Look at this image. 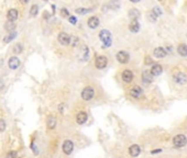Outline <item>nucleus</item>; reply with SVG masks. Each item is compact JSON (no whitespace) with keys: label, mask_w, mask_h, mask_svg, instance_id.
Returning a JSON list of instances; mask_svg holds the SVG:
<instances>
[{"label":"nucleus","mask_w":187,"mask_h":158,"mask_svg":"<svg viewBox=\"0 0 187 158\" xmlns=\"http://www.w3.org/2000/svg\"><path fill=\"white\" fill-rule=\"evenodd\" d=\"M99 39H100V41L104 43V46L105 47H109L111 45V43H112V36H111V33L110 31L108 30H101L99 32Z\"/></svg>","instance_id":"obj_1"},{"label":"nucleus","mask_w":187,"mask_h":158,"mask_svg":"<svg viewBox=\"0 0 187 158\" xmlns=\"http://www.w3.org/2000/svg\"><path fill=\"white\" fill-rule=\"evenodd\" d=\"M89 47L87 45H82L80 50H79V54H78V59L80 62H87L89 59Z\"/></svg>","instance_id":"obj_2"},{"label":"nucleus","mask_w":187,"mask_h":158,"mask_svg":"<svg viewBox=\"0 0 187 158\" xmlns=\"http://www.w3.org/2000/svg\"><path fill=\"white\" fill-rule=\"evenodd\" d=\"M187 143V138L185 135H183V134H178L176 135L175 137L173 138V144L175 147H177V148H181V147H184Z\"/></svg>","instance_id":"obj_3"},{"label":"nucleus","mask_w":187,"mask_h":158,"mask_svg":"<svg viewBox=\"0 0 187 158\" xmlns=\"http://www.w3.org/2000/svg\"><path fill=\"white\" fill-rule=\"evenodd\" d=\"M94 96H95V90H94V88L92 87H85L82 91V98L83 100H85V101H89L94 98Z\"/></svg>","instance_id":"obj_4"},{"label":"nucleus","mask_w":187,"mask_h":158,"mask_svg":"<svg viewBox=\"0 0 187 158\" xmlns=\"http://www.w3.org/2000/svg\"><path fill=\"white\" fill-rule=\"evenodd\" d=\"M108 64V58L106 56H97L95 60V66L98 69H104Z\"/></svg>","instance_id":"obj_5"},{"label":"nucleus","mask_w":187,"mask_h":158,"mask_svg":"<svg viewBox=\"0 0 187 158\" xmlns=\"http://www.w3.org/2000/svg\"><path fill=\"white\" fill-rule=\"evenodd\" d=\"M174 81L176 82V84H178V85H185L187 82V77L185 74H183V72H176L175 75H174L173 77Z\"/></svg>","instance_id":"obj_6"},{"label":"nucleus","mask_w":187,"mask_h":158,"mask_svg":"<svg viewBox=\"0 0 187 158\" xmlns=\"http://www.w3.org/2000/svg\"><path fill=\"white\" fill-rule=\"evenodd\" d=\"M117 59H118L119 63L127 64V63H129L130 56H129L128 52H126V51H120V52H118V54H117Z\"/></svg>","instance_id":"obj_7"},{"label":"nucleus","mask_w":187,"mask_h":158,"mask_svg":"<svg viewBox=\"0 0 187 158\" xmlns=\"http://www.w3.org/2000/svg\"><path fill=\"white\" fill-rule=\"evenodd\" d=\"M57 40L62 45H69V42H71V36L65 33V32H61L57 36Z\"/></svg>","instance_id":"obj_8"},{"label":"nucleus","mask_w":187,"mask_h":158,"mask_svg":"<svg viewBox=\"0 0 187 158\" xmlns=\"http://www.w3.org/2000/svg\"><path fill=\"white\" fill-rule=\"evenodd\" d=\"M62 148H63V152H64L66 155H71L72 152H73V149H74L73 142H72V140H66L64 143H63Z\"/></svg>","instance_id":"obj_9"},{"label":"nucleus","mask_w":187,"mask_h":158,"mask_svg":"<svg viewBox=\"0 0 187 158\" xmlns=\"http://www.w3.org/2000/svg\"><path fill=\"white\" fill-rule=\"evenodd\" d=\"M130 96L132 97V98H134V99H139L140 97L142 96V93H143V91H142V88L139 86H133L131 89H130Z\"/></svg>","instance_id":"obj_10"},{"label":"nucleus","mask_w":187,"mask_h":158,"mask_svg":"<svg viewBox=\"0 0 187 158\" xmlns=\"http://www.w3.org/2000/svg\"><path fill=\"white\" fill-rule=\"evenodd\" d=\"M142 81L145 82V84H151L152 80H153V75H152V72L151 70H144V72H142Z\"/></svg>","instance_id":"obj_11"},{"label":"nucleus","mask_w":187,"mask_h":158,"mask_svg":"<svg viewBox=\"0 0 187 158\" xmlns=\"http://www.w3.org/2000/svg\"><path fill=\"white\" fill-rule=\"evenodd\" d=\"M99 23H100V21H99V18H97V17H90V18L88 19V21H87V24H88V27H90V29H96V27H98V25H99Z\"/></svg>","instance_id":"obj_12"},{"label":"nucleus","mask_w":187,"mask_h":158,"mask_svg":"<svg viewBox=\"0 0 187 158\" xmlns=\"http://www.w3.org/2000/svg\"><path fill=\"white\" fill-rule=\"evenodd\" d=\"M141 153V149H140V146L137 144L134 145H131L130 146V148H129V154H130V156H132V157H138L139 155Z\"/></svg>","instance_id":"obj_13"},{"label":"nucleus","mask_w":187,"mask_h":158,"mask_svg":"<svg viewBox=\"0 0 187 158\" xmlns=\"http://www.w3.org/2000/svg\"><path fill=\"white\" fill-rule=\"evenodd\" d=\"M8 65H9V67L11 69H17L20 66V59L18 57H16V56H12V57H10Z\"/></svg>","instance_id":"obj_14"},{"label":"nucleus","mask_w":187,"mask_h":158,"mask_svg":"<svg viewBox=\"0 0 187 158\" xmlns=\"http://www.w3.org/2000/svg\"><path fill=\"white\" fill-rule=\"evenodd\" d=\"M122 80L124 82H131L132 81V79H133V74L131 70H129V69H126L124 72H122Z\"/></svg>","instance_id":"obj_15"},{"label":"nucleus","mask_w":187,"mask_h":158,"mask_svg":"<svg viewBox=\"0 0 187 158\" xmlns=\"http://www.w3.org/2000/svg\"><path fill=\"white\" fill-rule=\"evenodd\" d=\"M166 51L163 48V47H156L154 51H153V55H154L156 58H163L166 56Z\"/></svg>","instance_id":"obj_16"},{"label":"nucleus","mask_w":187,"mask_h":158,"mask_svg":"<svg viewBox=\"0 0 187 158\" xmlns=\"http://www.w3.org/2000/svg\"><path fill=\"white\" fill-rule=\"evenodd\" d=\"M19 17V12L17 9H10L9 11H8V13H7V18H8V20L9 21H16L17 19H18Z\"/></svg>","instance_id":"obj_17"},{"label":"nucleus","mask_w":187,"mask_h":158,"mask_svg":"<svg viewBox=\"0 0 187 158\" xmlns=\"http://www.w3.org/2000/svg\"><path fill=\"white\" fill-rule=\"evenodd\" d=\"M129 30L132 33H137L140 31V23L138 22V20H132L131 23L129 24Z\"/></svg>","instance_id":"obj_18"},{"label":"nucleus","mask_w":187,"mask_h":158,"mask_svg":"<svg viewBox=\"0 0 187 158\" xmlns=\"http://www.w3.org/2000/svg\"><path fill=\"white\" fill-rule=\"evenodd\" d=\"M162 72H163V68H162V66L159 65V64H155V65H153L152 68H151V72H152L153 76H160L161 74H162Z\"/></svg>","instance_id":"obj_19"},{"label":"nucleus","mask_w":187,"mask_h":158,"mask_svg":"<svg viewBox=\"0 0 187 158\" xmlns=\"http://www.w3.org/2000/svg\"><path fill=\"white\" fill-rule=\"evenodd\" d=\"M87 119H88L87 113L84 112V111H82V112H79L77 114V117H76V121H77L78 124H84V123L87 121Z\"/></svg>","instance_id":"obj_20"},{"label":"nucleus","mask_w":187,"mask_h":158,"mask_svg":"<svg viewBox=\"0 0 187 158\" xmlns=\"http://www.w3.org/2000/svg\"><path fill=\"white\" fill-rule=\"evenodd\" d=\"M128 15L130 19H132V20H138V18L140 17V11L135 8H132V9L129 10L128 12Z\"/></svg>","instance_id":"obj_21"},{"label":"nucleus","mask_w":187,"mask_h":158,"mask_svg":"<svg viewBox=\"0 0 187 158\" xmlns=\"http://www.w3.org/2000/svg\"><path fill=\"white\" fill-rule=\"evenodd\" d=\"M177 52L181 56L186 57L187 56V45L186 44H179L177 47Z\"/></svg>","instance_id":"obj_22"},{"label":"nucleus","mask_w":187,"mask_h":158,"mask_svg":"<svg viewBox=\"0 0 187 158\" xmlns=\"http://www.w3.org/2000/svg\"><path fill=\"white\" fill-rule=\"evenodd\" d=\"M108 7L111 10H118L120 8V1L119 0H110L109 4H108Z\"/></svg>","instance_id":"obj_23"},{"label":"nucleus","mask_w":187,"mask_h":158,"mask_svg":"<svg viewBox=\"0 0 187 158\" xmlns=\"http://www.w3.org/2000/svg\"><path fill=\"white\" fill-rule=\"evenodd\" d=\"M56 126V119L54 117H47V127L50 130H53Z\"/></svg>","instance_id":"obj_24"},{"label":"nucleus","mask_w":187,"mask_h":158,"mask_svg":"<svg viewBox=\"0 0 187 158\" xmlns=\"http://www.w3.org/2000/svg\"><path fill=\"white\" fill-rule=\"evenodd\" d=\"M23 52V45L21 43H17L13 46V53L14 54H21Z\"/></svg>","instance_id":"obj_25"},{"label":"nucleus","mask_w":187,"mask_h":158,"mask_svg":"<svg viewBox=\"0 0 187 158\" xmlns=\"http://www.w3.org/2000/svg\"><path fill=\"white\" fill-rule=\"evenodd\" d=\"M5 29L9 32L13 31L14 29H16V24H14L13 21H8V22H6L5 24Z\"/></svg>","instance_id":"obj_26"},{"label":"nucleus","mask_w":187,"mask_h":158,"mask_svg":"<svg viewBox=\"0 0 187 158\" xmlns=\"http://www.w3.org/2000/svg\"><path fill=\"white\" fill-rule=\"evenodd\" d=\"M69 44L75 47V46H77L79 44V39H78L76 35H72L71 36V42H69Z\"/></svg>","instance_id":"obj_27"},{"label":"nucleus","mask_w":187,"mask_h":158,"mask_svg":"<svg viewBox=\"0 0 187 158\" xmlns=\"http://www.w3.org/2000/svg\"><path fill=\"white\" fill-rule=\"evenodd\" d=\"M37 13H39V6L37 5H33L31 7V10H30V14L32 17H37Z\"/></svg>","instance_id":"obj_28"},{"label":"nucleus","mask_w":187,"mask_h":158,"mask_svg":"<svg viewBox=\"0 0 187 158\" xmlns=\"http://www.w3.org/2000/svg\"><path fill=\"white\" fill-rule=\"evenodd\" d=\"M75 11H76V13L77 14H86V13H88V12L92 11V9H88V8H78V9H76Z\"/></svg>","instance_id":"obj_29"},{"label":"nucleus","mask_w":187,"mask_h":158,"mask_svg":"<svg viewBox=\"0 0 187 158\" xmlns=\"http://www.w3.org/2000/svg\"><path fill=\"white\" fill-rule=\"evenodd\" d=\"M16 36H17V33H16V32H14V33H10L9 35H7L5 39H4V42H5V43H9V42H11L13 40Z\"/></svg>","instance_id":"obj_30"},{"label":"nucleus","mask_w":187,"mask_h":158,"mask_svg":"<svg viewBox=\"0 0 187 158\" xmlns=\"http://www.w3.org/2000/svg\"><path fill=\"white\" fill-rule=\"evenodd\" d=\"M147 18H149V20H150L151 22H155V21L157 20V18H159V17H156L154 12H153V11H151V12H149V13H147Z\"/></svg>","instance_id":"obj_31"},{"label":"nucleus","mask_w":187,"mask_h":158,"mask_svg":"<svg viewBox=\"0 0 187 158\" xmlns=\"http://www.w3.org/2000/svg\"><path fill=\"white\" fill-rule=\"evenodd\" d=\"M61 15H62L63 18H69L68 10L66 9V8H62V9H61Z\"/></svg>","instance_id":"obj_32"},{"label":"nucleus","mask_w":187,"mask_h":158,"mask_svg":"<svg viewBox=\"0 0 187 158\" xmlns=\"http://www.w3.org/2000/svg\"><path fill=\"white\" fill-rule=\"evenodd\" d=\"M153 12L155 13V15L156 17H160L161 14H162V10H161V8H159V7H154L153 8V10H152Z\"/></svg>","instance_id":"obj_33"},{"label":"nucleus","mask_w":187,"mask_h":158,"mask_svg":"<svg viewBox=\"0 0 187 158\" xmlns=\"http://www.w3.org/2000/svg\"><path fill=\"white\" fill-rule=\"evenodd\" d=\"M6 122L2 120V119H0V132H4L6 130Z\"/></svg>","instance_id":"obj_34"},{"label":"nucleus","mask_w":187,"mask_h":158,"mask_svg":"<svg viewBox=\"0 0 187 158\" xmlns=\"http://www.w3.org/2000/svg\"><path fill=\"white\" fill-rule=\"evenodd\" d=\"M7 158H18V154L16 153V152H10L7 155Z\"/></svg>","instance_id":"obj_35"},{"label":"nucleus","mask_w":187,"mask_h":158,"mask_svg":"<svg viewBox=\"0 0 187 158\" xmlns=\"http://www.w3.org/2000/svg\"><path fill=\"white\" fill-rule=\"evenodd\" d=\"M68 21H69V23H72V24H76V22H77V19H76V17L72 15V17H69V18H68Z\"/></svg>","instance_id":"obj_36"},{"label":"nucleus","mask_w":187,"mask_h":158,"mask_svg":"<svg viewBox=\"0 0 187 158\" xmlns=\"http://www.w3.org/2000/svg\"><path fill=\"white\" fill-rule=\"evenodd\" d=\"M152 63H153L152 58H151L150 56H146V57H145V65H151Z\"/></svg>","instance_id":"obj_37"},{"label":"nucleus","mask_w":187,"mask_h":158,"mask_svg":"<svg viewBox=\"0 0 187 158\" xmlns=\"http://www.w3.org/2000/svg\"><path fill=\"white\" fill-rule=\"evenodd\" d=\"M59 111L61 113H63V111H64V104H63V103H61L59 105Z\"/></svg>","instance_id":"obj_38"},{"label":"nucleus","mask_w":187,"mask_h":158,"mask_svg":"<svg viewBox=\"0 0 187 158\" xmlns=\"http://www.w3.org/2000/svg\"><path fill=\"white\" fill-rule=\"evenodd\" d=\"M161 152H162V149L161 148H156V149H154V150H152L151 154H157V153H161Z\"/></svg>","instance_id":"obj_39"},{"label":"nucleus","mask_w":187,"mask_h":158,"mask_svg":"<svg viewBox=\"0 0 187 158\" xmlns=\"http://www.w3.org/2000/svg\"><path fill=\"white\" fill-rule=\"evenodd\" d=\"M4 87H5V84L2 81V79H0V90H2L4 89Z\"/></svg>","instance_id":"obj_40"},{"label":"nucleus","mask_w":187,"mask_h":158,"mask_svg":"<svg viewBox=\"0 0 187 158\" xmlns=\"http://www.w3.org/2000/svg\"><path fill=\"white\" fill-rule=\"evenodd\" d=\"M31 147H32V148H33V150H34V153H35V154L39 153V152H37V147H35V146H34V144H33V143H32V144H31Z\"/></svg>","instance_id":"obj_41"},{"label":"nucleus","mask_w":187,"mask_h":158,"mask_svg":"<svg viewBox=\"0 0 187 158\" xmlns=\"http://www.w3.org/2000/svg\"><path fill=\"white\" fill-rule=\"evenodd\" d=\"M43 17H44V19H49L50 18V14H49V12H44V13H43Z\"/></svg>","instance_id":"obj_42"},{"label":"nucleus","mask_w":187,"mask_h":158,"mask_svg":"<svg viewBox=\"0 0 187 158\" xmlns=\"http://www.w3.org/2000/svg\"><path fill=\"white\" fill-rule=\"evenodd\" d=\"M20 2L23 4V5H25V4H28V2H30V0H20Z\"/></svg>","instance_id":"obj_43"},{"label":"nucleus","mask_w":187,"mask_h":158,"mask_svg":"<svg viewBox=\"0 0 187 158\" xmlns=\"http://www.w3.org/2000/svg\"><path fill=\"white\" fill-rule=\"evenodd\" d=\"M130 1H131V2H133V4H137V2H139L140 0H130Z\"/></svg>","instance_id":"obj_44"}]
</instances>
